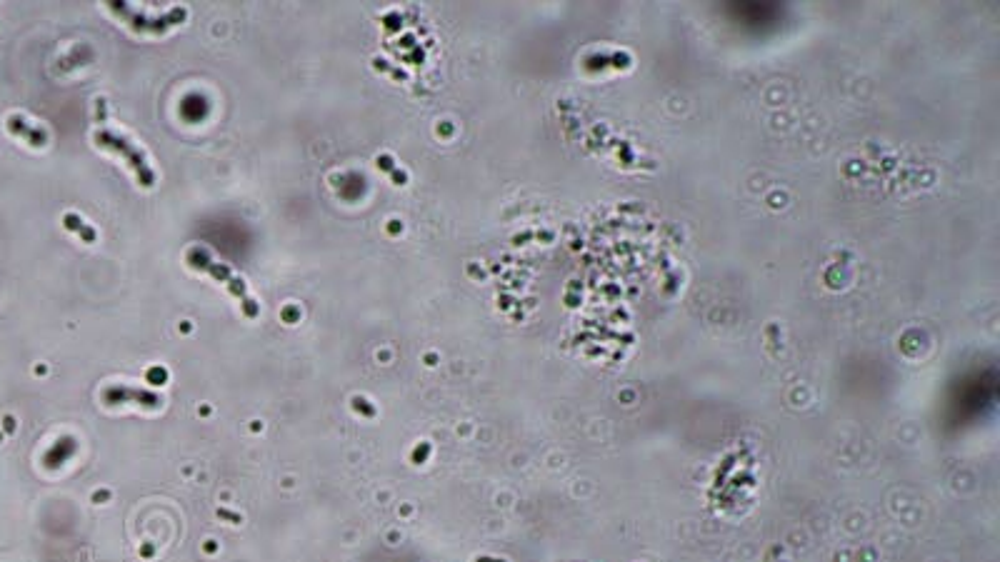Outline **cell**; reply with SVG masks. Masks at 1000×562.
I'll list each match as a JSON object with an SVG mask.
<instances>
[{
	"label": "cell",
	"instance_id": "cell-1",
	"mask_svg": "<svg viewBox=\"0 0 1000 562\" xmlns=\"http://www.w3.org/2000/svg\"><path fill=\"white\" fill-rule=\"evenodd\" d=\"M103 110H105L103 100H98V130H95V143H98L100 148L110 150V153L123 155L125 163H128V168L133 170L135 178L140 180V185H143V188H153L155 173H153V168L148 165V160L143 158V153H140V150L135 148V145L130 143L128 138H123V135H118L115 130L108 128V123H105V118H103Z\"/></svg>",
	"mask_w": 1000,
	"mask_h": 562
},
{
	"label": "cell",
	"instance_id": "cell-2",
	"mask_svg": "<svg viewBox=\"0 0 1000 562\" xmlns=\"http://www.w3.org/2000/svg\"><path fill=\"white\" fill-rule=\"evenodd\" d=\"M190 263H193V265H195V268H203V270H208V273H210V275H215V278H218V280H223V283H225V285H228V288H230V290H233V293H235V295H238V298H240V300H243V308H245V313H248V315H255V313H258V310H255V305H253V303H250V300H248V298H245V288H243V283H240V280H238V278H235V275H233V273H230V270H228V268H225V265H218V263H213V260H208V258H205V255H200V253H190Z\"/></svg>",
	"mask_w": 1000,
	"mask_h": 562
},
{
	"label": "cell",
	"instance_id": "cell-3",
	"mask_svg": "<svg viewBox=\"0 0 1000 562\" xmlns=\"http://www.w3.org/2000/svg\"><path fill=\"white\" fill-rule=\"evenodd\" d=\"M63 223H65V228H68V230H75V233H78L80 238H83V243L93 245L95 240H98V235H95V230H93V228H88V225H85L83 220L78 218V215H70V213H68V215H65V218H63Z\"/></svg>",
	"mask_w": 1000,
	"mask_h": 562
},
{
	"label": "cell",
	"instance_id": "cell-4",
	"mask_svg": "<svg viewBox=\"0 0 1000 562\" xmlns=\"http://www.w3.org/2000/svg\"><path fill=\"white\" fill-rule=\"evenodd\" d=\"M378 165H380V168H383V170H385V173H390V175H395V178H398V185H405V175H400V173H398V170H395V165H393V160H390V158H388V155H380V158H378Z\"/></svg>",
	"mask_w": 1000,
	"mask_h": 562
}]
</instances>
